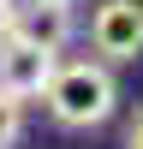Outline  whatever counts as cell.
<instances>
[{"mask_svg":"<svg viewBox=\"0 0 143 149\" xmlns=\"http://www.w3.org/2000/svg\"><path fill=\"white\" fill-rule=\"evenodd\" d=\"M18 137H24V102H12L0 90V149H12Z\"/></svg>","mask_w":143,"mask_h":149,"instance_id":"5b68a950","label":"cell"},{"mask_svg":"<svg viewBox=\"0 0 143 149\" xmlns=\"http://www.w3.org/2000/svg\"><path fill=\"white\" fill-rule=\"evenodd\" d=\"M12 12H18V0H0V36L12 30Z\"/></svg>","mask_w":143,"mask_h":149,"instance_id":"52a82bcc","label":"cell"},{"mask_svg":"<svg viewBox=\"0 0 143 149\" xmlns=\"http://www.w3.org/2000/svg\"><path fill=\"white\" fill-rule=\"evenodd\" d=\"M54 66H60V54L54 48H42V42H24V36H0V90L12 95V102H30V95H42L48 90V78H54Z\"/></svg>","mask_w":143,"mask_h":149,"instance_id":"3957f363","label":"cell"},{"mask_svg":"<svg viewBox=\"0 0 143 149\" xmlns=\"http://www.w3.org/2000/svg\"><path fill=\"white\" fill-rule=\"evenodd\" d=\"M90 48L107 66H125L143 54V0H101L90 18Z\"/></svg>","mask_w":143,"mask_h":149,"instance_id":"7a4b0ae2","label":"cell"},{"mask_svg":"<svg viewBox=\"0 0 143 149\" xmlns=\"http://www.w3.org/2000/svg\"><path fill=\"white\" fill-rule=\"evenodd\" d=\"M125 149H143V107H137V119L125 125Z\"/></svg>","mask_w":143,"mask_h":149,"instance_id":"8992f818","label":"cell"},{"mask_svg":"<svg viewBox=\"0 0 143 149\" xmlns=\"http://www.w3.org/2000/svg\"><path fill=\"white\" fill-rule=\"evenodd\" d=\"M72 0H24L18 12H12V36H24V42H42V48H66L72 42Z\"/></svg>","mask_w":143,"mask_h":149,"instance_id":"277c9868","label":"cell"},{"mask_svg":"<svg viewBox=\"0 0 143 149\" xmlns=\"http://www.w3.org/2000/svg\"><path fill=\"white\" fill-rule=\"evenodd\" d=\"M42 102H48V113H54V125L90 131V125H107V119H113L119 84H113V72H107V60H66V66H54Z\"/></svg>","mask_w":143,"mask_h":149,"instance_id":"6da1fadb","label":"cell"}]
</instances>
